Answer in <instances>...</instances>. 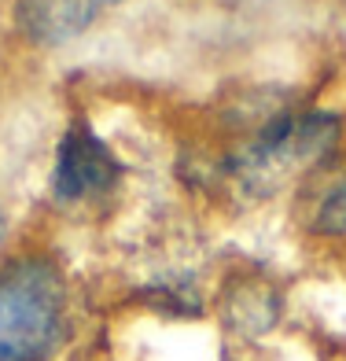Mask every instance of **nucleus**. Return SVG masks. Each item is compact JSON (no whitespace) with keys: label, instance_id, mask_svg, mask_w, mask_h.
Returning a JSON list of instances; mask_svg holds the SVG:
<instances>
[{"label":"nucleus","instance_id":"obj_3","mask_svg":"<svg viewBox=\"0 0 346 361\" xmlns=\"http://www.w3.org/2000/svg\"><path fill=\"white\" fill-rule=\"evenodd\" d=\"M118 159L92 133L85 118L70 122V129L59 140L56 170H52V195L59 203H78L89 195H104L118 185Z\"/></svg>","mask_w":346,"mask_h":361},{"label":"nucleus","instance_id":"obj_1","mask_svg":"<svg viewBox=\"0 0 346 361\" xmlns=\"http://www.w3.org/2000/svg\"><path fill=\"white\" fill-rule=\"evenodd\" d=\"M67 336L63 281L48 262H15L0 273V361H48Z\"/></svg>","mask_w":346,"mask_h":361},{"label":"nucleus","instance_id":"obj_4","mask_svg":"<svg viewBox=\"0 0 346 361\" xmlns=\"http://www.w3.org/2000/svg\"><path fill=\"white\" fill-rule=\"evenodd\" d=\"M114 4H122V0H19L15 4V23L34 44L56 48L85 34Z\"/></svg>","mask_w":346,"mask_h":361},{"label":"nucleus","instance_id":"obj_7","mask_svg":"<svg viewBox=\"0 0 346 361\" xmlns=\"http://www.w3.org/2000/svg\"><path fill=\"white\" fill-rule=\"evenodd\" d=\"M152 302H159L162 310H173V314H199V299H195V291L188 281L180 284H159L152 291Z\"/></svg>","mask_w":346,"mask_h":361},{"label":"nucleus","instance_id":"obj_5","mask_svg":"<svg viewBox=\"0 0 346 361\" xmlns=\"http://www.w3.org/2000/svg\"><path fill=\"white\" fill-rule=\"evenodd\" d=\"M276 314H280V302L261 281L233 288V295H228V302H225V321L233 324L236 332H243V336L269 332Z\"/></svg>","mask_w":346,"mask_h":361},{"label":"nucleus","instance_id":"obj_2","mask_svg":"<svg viewBox=\"0 0 346 361\" xmlns=\"http://www.w3.org/2000/svg\"><path fill=\"white\" fill-rule=\"evenodd\" d=\"M339 129H342L339 118L328 111L273 114V118L228 159V170L236 173V180L247 192L269 195L284 185L295 170H306L313 162L332 155V147L339 144Z\"/></svg>","mask_w":346,"mask_h":361},{"label":"nucleus","instance_id":"obj_8","mask_svg":"<svg viewBox=\"0 0 346 361\" xmlns=\"http://www.w3.org/2000/svg\"><path fill=\"white\" fill-rule=\"evenodd\" d=\"M4 228H8V221H4V210H0V243H4Z\"/></svg>","mask_w":346,"mask_h":361},{"label":"nucleus","instance_id":"obj_6","mask_svg":"<svg viewBox=\"0 0 346 361\" xmlns=\"http://www.w3.org/2000/svg\"><path fill=\"white\" fill-rule=\"evenodd\" d=\"M313 233L346 236V180H339L335 188H328V195L317 207V214H313Z\"/></svg>","mask_w":346,"mask_h":361}]
</instances>
